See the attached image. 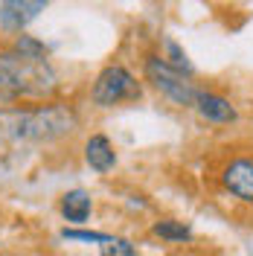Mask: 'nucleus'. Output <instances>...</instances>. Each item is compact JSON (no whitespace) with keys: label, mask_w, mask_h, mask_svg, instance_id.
Listing matches in <instances>:
<instances>
[{"label":"nucleus","mask_w":253,"mask_h":256,"mask_svg":"<svg viewBox=\"0 0 253 256\" xmlns=\"http://www.w3.org/2000/svg\"><path fill=\"white\" fill-rule=\"evenodd\" d=\"M195 111L210 126H233L238 120V111H236V105H233V99H227L218 90H204V88L198 90Z\"/></svg>","instance_id":"423d86ee"},{"label":"nucleus","mask_w":253,"mask_h":256,"mask_svg":"<svg viewBox=\"0 0 253 256\" xmlns=\"http://www.w3.org/2000/svg\"><path fill=\"white\" fill-rule=\"evenodd\" d=\"M142 76H146V82H148L160 96H166L174 108H195V99H198V90H201V88H198L190 76L178 73L172 64H166L163 56H146V62H142Z\"/></svg>","instance_id":"7ed1b4c3"},{"label":"nucleus","mask_w":253,"mask_h":256,"mask_svg":"<svg viewBox=\"0 0 253 256\" xmlns=\"http://www.w3.org/2000/svg\"><path fill=\"white\" fill-rule=\"evenodd\" d=\"M131 254H137L134 244L128 239H120V236H108L99 244V256H131Z\"/></svg>","instance_id":"ddd939ff"},{"label":"nucleus","mask_w":253,"mask_h":256,"mask_svg":"<svg viewBox=\"0 0 253 256\" xmlns=\"http://www.w3.org/2000/svg\"><path fill=\"white\" fill-rule=\"evenodd\" d=\"M47 3L50 0H3L0 3V26L6 32H24L47 9Z\"/></svg>","instance_id":"0eeeda50"},{"label":"nucleus","mask_w":253,"mask_h":256,"mask_svg":"<svg viewBox=\"0 0 253 256\" xmlns=\"http://www.w3.org/2000/svg\"><path fill=\"white\" fill-rule=\"evenodd\" d=\"M140 96L142 88L137 76L120 62L102 67L99 76L94 79V88H90V99H94L96 108H116L122 102H137Z\"/></svg>","instance_id":"20e7f679"},{"label":"nucleus","mask_w":253,"mask_h":256,"mask_svg":"<svg viewBox=\"0 0 253 256\" xmlns=\"http://www.w3.org/2000/svg\"><path fill=\"white\" fill-rule=\"evenodd\" d=\"M152 233L158 236V239L169 242V244H190L195 239V233H192V227L186 222H178V218H160V222L152 224Z\"/></svg>","instance_id":"9d476101"},{"label":"nucleus","mask_w":253,"mask_h":256,"mask_svg":"<svg viewBox=\"0 0 253 256\" xmlns=\"http://www.w3.org/2000/svg\"><path fill=\"white\" fill-rule=\"evenodd\" d=\"M58 76L50 62H26L15 50H0V105L18 99H47L56 94Z\"/></svg>","instance_id":"f03ea898"},{"label":"nucleus","mask_w":253,"mask_h":256,"mask_svg":"<svg viewBox=\"0 0 253 256\" xmlns=\"http://www.w3.org/2000/svg\"><path fill=\"white\" fill-rule=\"evenodd\" d=\"M218 184L224 195L244 207H253V154H236L224 160L218 169Z\"/></svg>","instance_id":"39448f33"},{"label":"nucleus","mask_w":253,"mask_h":256,"mask_svg":"<svg viewBox=\"0 0 253 256\" xmlns=\"http://www.w3.org/2000/svg\"><path fill=\"white\" fill-rule=\"evenodd\" d=\"M58 210H62L64 222L70 224H84L94 212V198L84 190H67L58 201Z\"/></svg>","instance_id":"1a4fd4ad"},{"label":"nucleus","mask_w":253,"mask_h":256,"mask_svg":"<svg viewBox=\"0 0 253 256\" xmlns=\"http://www.w3.org/2000/svg\"><path fill=\"white\" fill-rule=\"evenodd\" d=\"M84 163L99 172V175H105V172H111L114 166H116V152H114L111 140L105 137V134H90L88 140H84Z\"/></svg>","instance_id":"6e6552de"},{"label":"nucleus","mask_w":253,"mask_h":256,"mask_svg":"<svg viewBox=\"0 0 253 256\" xmlns=\"http://www.w3.org/2000/svg\"><path fill=\"white\" fill-rule=\"evenodd\" d=\"M163 58H166V64H172L178 73H184V76L195 79V67H192L190 56H186V50L180 47L174 38H163Z\"/></svg>","instance_id":"f8f14e48"},{"label":"nucleus","mask_w":253,"mask_h":256,"mask_svg":"<svg viewBox=\"0 0 253 256\" xmlns=\"http://www.w3.org/2000/svg\"><path fill=\"white\" fill-rule=\"evenodd\" d=\"M131 256H140V254H131Z\"/></svg>","instance_id":"2eb2a0df"},{"label":"nucleus","mask_w":253,"mask_h":256,"mask_svg":"<svg viewBox=\"0 0 253 256\" xmlns=\"http://www.w3.org/2000/svg\"><path fill=\"white\" fill-rule=\"evenodd\" d=\"M76 126H79V116L64 102L0 111V137L9 143H52L73 134Z\"/></svg>","instance_id":"f257e3e1"},{"label":"nucleus","mask_w":253,"mask_h":256,"mask_svg":"<svg viewBox=\"0 0 253 256\" xmlns=\"http://www.w3.org/2000/svg\"><path fill=\"white\" fill-rule=\"evenodd\" d=\"M108 236H111V233H96V230H70V227L62 230V239H67V242H90V244H102Z\"/></svg>","instance_id":"4468645a"},{"label":"nucleus","mask_w":253,"mask_h":256,"mask_svg":"<svg viewBox=\"0 0 253 256\" xmlns=\"http://www.w3.org/2000/svg\"><path fill=\"white\" fill-rule=\"evenodd\" d=\"M12 50H15L20 58H26V62H50V47L44 41H38V38H32V35H15V41H12Z\"/></svg>","instance_id":"9b49d317"}]
</instances>
